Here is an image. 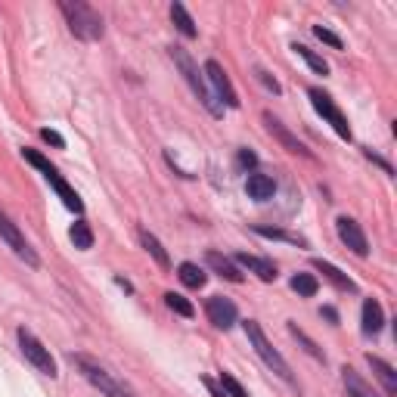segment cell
<instances>
[{
  "mask_svg": "<svg viewBox=\"0 0 397 397\" xmlns=\"http://www.w3.org/2000/svg\"><path fill=\"white\" fill-rule=\"evenodd\" d=\"M59 13L66 16L69 31L75 34L78 41H87V44L103 41L106 22H103V16H99L90 4H84V0H62V4H59Z\"/></svg>",
  "mask_w": 397,
  "mask_h": 397,
  "instance_id": "obj_1",
  "label": "cell"
},
{
  "mask_svg": "<svg viewBox=\"0 0 397 397\" xmlns=\"http://www.w3.org/2000/svg\"><path fill=\"white\" fill-rule=\"evenodd\" d=\"M69 360L78 366V373L84 376L99 394H106V397H137L131 385H124L119 376H112L96 357H90V354H71Z\"/></svg>",
  "mask_w": 397,
  "mask_h": 397,
  "instance_id": "obj_2",
  "label": "cell"
},
{
  "mask_svg": "<svg viewBox=\"0 0 397 397\" xmlns=\"http://www.w3.org/2000/svg\"><path fill=\"white\" fill-rule=\"evenodd\" d=\"M171 59H174V66L180 69V75H184V81L189 84V90H193L196 94V99L198 103L205 106V109H208L214 119H221L223 115V109L218 106V99L211 96V90H208V84H205V75L202 71H198V66L193 62V56H189V53L184 50V47H171Z\"/></svg>",
  "mask_w": 397,
  "mask_h": 397,
  "instance_id": "obj_3",
  "label": "cell"
},
{
  "mask_svg": "<svg viewBox=\"0 0 397 397\" xmlns=\"http://www.w3.org/2000/svg\"><path fill=\"white\" fill-rule=\"evenodd\" d=\"M22 159H25V161H29V165H31V168H38V171H41V174H44V180H47V184H50L53 189H56V196L62 198V205H66V208H69V211H75V214H84V202H81V196H78V193H75V189H71V186H69V180H66V177H62V174H59V171H56V168H53V165H50V161H47V159H44V156H41V152H38V149H31V146H25V149H22Z\"/></svg>",
  "mask_w": 397,
  "mask_h": 397,
  "instance_id": "obj_4",
  "label": "cell"
},
{
  "mask_svg": "<svg viewBox=\"0 0 397 397\" xmlns=\"http://www.w3.org/2000/svg\"><path fill=\"white\" fill-rule=\"evenodd\" d=\"M242 329H246V336H248V341H251V348H255V354H258L261 360H264L270 373H276L286 385H295V376H292V369H288V363H286V357L279 354V351L267 341L264 329H261L255 320H246V323H242Z\"/></svg>",
  "mask_w": 397,
  "mask_h": 397,
  "instance_id": "obj_5",
  "label": "cell"
},
{
  "mask_svg": "<svg viewBox=\"0 0 397 397\" xmlns=\"http://www.w3.org/2000/svg\"><path fill=\"white\" fill-rule=\"evenodd\" d=\"M16 338H19V351L25 354V360L38 369V373H44V376H50V378H56L59 376V369H56V360L50 357V351L41 345V338L34 336L31 329H25V326H19L16 329Z\"/></svg>",
  "mask_w": 397,
  "mask_h": 397,
  "instance_id": "obj_6",
  "label": "cell"
},
{
  "mask_svg": "<svg viewBox=\"0 0 397 397\" xmlns=\"http://www.w3.org/2000/svg\"><path fill=\"white\" fill-rule=\"evenodd\" d=\"M202 75H205V81H208V90H211V96L218 99V106L223 109H239V96H236V87H233V81H230V75H227V69L221 66L218 59H208L205 62V69H202Z\"/></svg>",
  "mask_w": 397,
  "mask_h": 397,
  "instance_id": "obj_7",
  "label": "cell"
},
{
  "mask_svg": "<svg viewBox=\"0 0 397 397\" xmlns=\"http://www.w3.org/2000/svg\"><path fill=\"white\" fill-rule=\"evenodd\" d=\"M308 96H311L313 109H317V112L323 115V119H326V121L332 124V131H336L341 140H351V124H348V119H345V112H341L338 106H336V99H332L323 87H311V90H308Z\"/></svg>",
  "mask_w": 397,
  "mask_h": 397,
  "instance_id": "obj_8",
  "label": "cell"
},
{
  "mask_svg": "<svg viewBox=\"0 0 397 397\" xmlns=\"http://www.w3.org/2000/svg\"><path fill=\"white\" fill-rule=\"evenodd\" d=\"M0 239H4L6 246L13 248V255H16V258H22L29 267H41L38 251L31 248V242L22 236V230L10 221V214H6V211H0Z\"/></svg>",
  "mask_w": 397,
  "mask_h": 397,
  "instance_id": "obj_9",
  "label": "cell"
},
{
  "mask_svg": "<svg viewBox=\"0 0 397 397\" xmlns=\"http://www.w3.org/2000/svg\"><path fill=\"white\" fill-rule=\"evenodd\" d=\"M336 233H338V239L345 242V246L354 251L357 258H366L369 255V242H366V233L363 227L354 221V218H348V214H341V218L336 221Z\"/></svg>",
  "mask_w": 397,
  "mask_h": 397,
  "instance_id": "obj_10",
  "label": "cell"
},
{
  "mask_svg": "<svg viewBox=\"0 0 397 397\" xmlns=\"http://www.w3.org/2000/svg\"><path fill=\"white\" fill-rule=\"evenodd\" d=\"M205 313H208L211 326H218V329H233L239 323L236 304H233L230 298H223V295H211L208 304H205Z\"/></svg>",
  "mask_w": 397,
  "mask_h": 397,
  "instance_id": "obj_11",
  "label": "cell"
},
{
  "mask_svg": "<svg viewBox=\"0 0 397 397\" xmlns=\"http://www.w3.org/2000/svg\"><path fill=\"white\" fill-rule=\"evenodd\" d=\"M264 124H267V131L273 134V137L283 143V149H288V152H295V156H304V159H311V152H308V146H304L301 140L295 137V134H288L286 131V124L276 119L273 112H264Z\"/></svg>",
  "mask_w": 397,
  "mask_h": 397,
  "instance_id": "obj_12",
  "label": "cell"
},
{
  "mask_svg": "<svg viewBox=\"0 0 397 397\" xmlns=\"http://www.w3.org/2000/svg\"><path fill=\"white\" fill-rule=\"evenodd\" d=\"M236 264H239V267H246V270H251V273H255L258 279H264V283H273V279L279 276L273 261L258 258V255H246V251H239V255H236Z\"/></svg>",
  "mask_w": 397,
  "mask_h": 397,
  "instance_id": "obj_13",
  "label": "cell"
},
{
  "mask_svg": "<svg viewBox=\"0 0 397 397\" xmlns=\"http://www.w3.org/2000/svg\"><path fill=\"white\" fill-rule=\"evenodd\" d=\"M246 193L255 198V202H267V198H273V193H276V180L255 171V174H248V180H246Z\"/></svg>",
  "mask_w": 397,
  "mask_h": 397,
  "instance_id": "obj_14",
  "label": "cell"
},
{
  "mask_svg": "<svg viewBox=\"0 0 397 397\" xmlns=\"http://www.w3.org/2000/svg\"><path fill=\"white\" fill-rule=\"evenodd\" d=\"M311 264H313V270H320V273L326 276V279H329V283L336 286V288H341V292H354V288H357V286H354V279H351L348 273H341V270H338L336 264H329V261H323V258H313Z\"/></svg>",
  "mask_w": 397,
  "mask_h": 397,
  "instance_id": "obj_15",
  "label": "cell"
},
{
  "mask_svg": "<svg viewBox=\"0 0 397 397\" xmlns=\"http://www.w3.org/2000/svg\"><path fill=\"white\" fill-rule=\"evenodd\" d=\"M385 326V311L376 298H366L363 301V336H378Z\"/></svg>",
  "mask_w": 397,
  "mask_h": 397,
  "instance_id": "obj_16",
  "label": "cell"
},
{
  "mask_svg": "<svg viewBox=\"0 0 397 397\" xmlns=\"http://www.w3.org/2000/svg\"><path fill=\"white\" fill-rule=\"evenodd\" d=\"M366 360H369V366H373L376 378L382 382L385 394H388V397H394V394H397V373H394V366H391V363H385L382 357H373V354H369Z\"/></svg>",
  "mask_w": 397,
  "mask_h": 397,
  "instance_id": "obj_17",
  "label": "cell"
},
{
  "mask_svg": "<svg viewBox=\"0 0 397 397\" xmlns=\"http://www.w3.org/2000/svg\"><path fill=\"white\" fill-rule=\"evenodd\" d=\"M205 261H208V267L214 270V273H221L223 279H230V283H242V279H246V276H242V270L233 264L230 258H223L221 251H208V255H205Z\"/></svg>",
  "mask_w": 397,
  "mask_h": 397,
  "instance_id": "obj_18",
  "label": "cell"
},
{
  "mask_svg": "<svg viewBox=\"0 0 397 397\" xmlns=\"http://www.w3.org/2000/svg\"><path fill=\"white\" fill-rule=\"evenodd\" d=\"M341 378H345V391H348V397H378L373 388H369L366 378L357 373V369L345 366V369H341Z\"/></svg>",
  "mask_w": 397,
  "mask_h": 397,
  "instance_id": "obj_19",
  "label": "cell"
},
{
  "mask_svg": "<svg viewBox=\"0 0 397 397\" xmlns=\"http://www.w3.org/2000/svg\"><path fill=\"white\" fill-rule=\"evenodd\" d=\"M171 22L177 25V31L184 34V38H198V29H196V22H193V16L186 13V6L184 4H171Z\"/></svg>",
  "mask_w": 397,
  "mask_h": 397,
  "instance_id": "obj_20",
  "label": "cell"
},
{
  "mask_svg": "<svg viewBox=\"0 0 397 397\" xmlns=\"http://www.w3.org/2000/svg\"><path fill=\"white\" fill-rule=\"evenodd\" d=\"M177 276H180V283H184L186 288H202L205 283H208V276H205V270L193 264V261H184V264L177 267Z\"/></svg>",
  "mask_w": 397,
  "mask_h": 397,
  "instance_id": "obj_21",
  "label": "cell"
},
{
  "mask_svg": "<svg viewBox=\"0 0 397 397\" xmlns=\"http://www.w3.org/2000/svg\"><path fill=\"white\" fill-rule=\"evenodd\" d=\"M140 242H143V248H146L149 255L156 258V264H159V267H165V270L171 267V258H168V251H165V246H161V242H159L156 236H152L149 230H140Z\"/></svg>",
  "mask_w": 397,
  "mask_h": 397,
  "instance_id": "obj_22",
  "label": "cell"
},
{
  "mask_svg": "<svg viewBox=\"0 0 397 397\" xmlns=\"http://www.w3.org/2000/svg\"><path fill=\"white\" fill-rule=\"evenodd\" d=\"M292 50L298 53V56H301L304 62H308V66L313 69V75H329V62L320 56V53H313L311 47H304V44H292Z\"/></svg>",
  "mask_w": 397,
  "mask_h": 397,
  "instance_id": "obj_23",
  "label": "cell"
},
{
  "mask_svg": "<svg viewBox=\"0 0 397 397\" xmlns=\"http://www.w3.org/2000/svg\"><path fill=\"white\" fill-rule=\"evenodd\" d=\"M69 236H71V242H75V248H81V251L94 248V230H90V223H87V221H78V223H71Z\"/></svg>",
  "mask_w": 397,
  "mask_h": 397,
  "instance_id": "obj_24",
  "label": "cell"
},
{
  "mask_svg": "<svg viewBox=\"0 0 397 397\" xmlns=\"http://www.w3.org/2000/svg\"><path fill=\"white\" fill-rule=\"evenodd\" d=\"M165 304L174 313H180V317H196V308H193V301H189V298H184L180 292H165Z\"/></svg>",
  "mask_w": 397,
  "mask_h": 397,
  "instance_id": "obj_25",
  "label": "cell"
},
{
  "mask_svg": "<svg viewBox=\"0 0 397 397\" xmlns=\"http://www.w3.org/2000/svg\"><path fill=\"white\" fill-rule=\"evenodd\" d=\"M288 286H292L298 295H304V298H313V295H317V288H320V283H317V276H313V273H295Z\"/></svg>",
  "mask_w": 397,
  "mask_h": 397,
  "instance_id": "obj_26",
  "label": "cell"
},
{
  "mask_svg": "<svg viewBox=\"0 0 397 397\" xmlns=\"http://www.w3.org/2000/svg\"><path fill=\"white\" fill-rule=\"evenodd\" d=\"M218 385L223 388V391H227V397H248V391L246 388H242L236 378H233L230 373H221V378H218Z\"/></svg>",
  "mask_w": 397,
  "mask_h": 397,
  "instance_id": "obj_27",
  "label": "cell"
},
{
  "mask_svg": "<svg viewBox=\"0 0 397 397\" xmlns=\"http://www.w3.org/2000/svg\"><path fill=\"white\" fill-rule=\"evenodd\" d=\"M311 31H313V38H320L323 44H329V47H332V50H341V47H345V41H341V38H338V34H336V31H329V29H323V25H313V29H311Z\"/></svg>",
  "mask_w": 397,
  "mask_h": 397,
  "instance_id": "obj_28",
  "label": "cell"
},
{
  "mask_svg": "<svg viewBox=\"0 0 397 397\" xmlns=\"http://www.w3.org/2000/svg\"><path fill=\"white\" fill-rule=\"evenodd\" d=\"M288 332H292V336H295L298 341H301V345H304V351H308V354H311V357H317V360H326V357H323V351H320L317 345H313V341H311L308 336H304V332H301V329H298V326H295V323H288Z\"/></svg>",
  "mask_w": 397,
  "mask_h": 397,
  "instance_id": "obj_29",
  "label": "cell"
},
{
  "mask_svg": "<svg viewBox=\"0 0 397 397\" xmlns=\"http://www.w3.org/2000/svg\"><path fill=\"white\" fill-rule=\"evenodd\" d=\"M258 236H267V239H283V242H295V246H304L301 236H292V233H283V230H270V227H255Z\"/></svg>",
  "mask_w": 397,
  "mask_h": 397,
  "instance_id": "obj_30",
  "label": "cell"
},
{
  "mask_svg": "<svg viewBox=\"0 0 397 397\" xmlns=\"http://www.w3.org/2000/svg\"><path fill=\"white\" fill-rule=\"evenodd\" d=\"M255 75H258V81H261V84H264V87L270 90V94H276V96L283 94V87H279V81H276V78H270V71H264V69H258Z\"/></svg>",
  "mask_w": 397,
  "mask_h": 397,
  "instance_id": "obj_31",
  "label": "cell"
},
{
  "mask_svg": "<svg viewBox=\"0 0 397 397\" xmlns=\"http://www.w3.org/2000/svg\"><path fill=\"white\" fill-rule=\"evenodd\" d=\"M41 140H47L50 146H56V149H66V140H62V134L50 131V128H41Z\"/></svg>",
  "mask_w": 397,
  "mask_h": 397,
  "instance_id": "obj_32",
  "label": "cell"
},
{
  "mask_svg": "<svg viewBox=\"0 0 397 397\" xmlns=\"http://www.w3.org/2000/svg\"><path fill=\"white\" fill-rule=\"evenodd\" d=\"M202 385H205V388H208V391H211V397H227V391H223V388H221L218 382H214V378H208V376L202 378Z\"/></svg>",
  "mask_w": 397,
  "mask_h": 397,
  "instance_id": "obj_33",
  "label": "cell"
},
{
  "mask_svg": "<svg viewBox=\"0 0 397 397\" xmlns=\"http://www.w3.org/2000/svg\"><path fill=\"white\" fill-rule=\"evenodd\" d=\"M239 165L242 168H255L258 165V156H255V152H248V149H242L239 152Z\"/></svg>",
  "mask_w": 397,
  "mask_h": 397,
  "instance_id": "obj_34",
  "label": "cell"
},
{
  "mask_svg": "<svg viewBox=\"0 0 397 397\" xmlns=\"http://www.w3.org/2000/svg\"><path fill=\"white\" fill-rule=\"evenodd\" d=\"M366 156H369V159H373V161H378V165H382V168L388 171V174H391V165H388V161H385L382 156H376V152H373V149H366Z\"/></svg>",
  "mask_w": 397,
  "mask_h": 397,
  "instance_id": "obj_35",
  "label": "cell"
},
{
  "mask_svg": "<svg viewBox=\"0 0 397 397\" xmlns=\"http://www.w3.org/2000/svg\"><path fill=\"white\" fill-rule=\"evenodd\" d=\"M323 317H326V320H332V323H338V313L332 311V308H323Z\"/></svg>",
  "mask_w": 397,
  "mask_h": 397,
  "instance_id": "obj_36",
  "label": "cell"
},
{
  "mask_svg": "<svg viewBox=\"0 0 397 397\" xmlns=\"http://www.w3.org/2000/svg\"><path fill=\"white\" fill-rule=\"evenodd\" d=\"M115 283H119V286L124 288V292H134V286L128 283V279H121V276H115Z\"/></svg>",
  "mask_w": 397,
  "mask_h": 397,
  "instance_id": "obj_37",
  "label": "cell"
}]
</instances>
